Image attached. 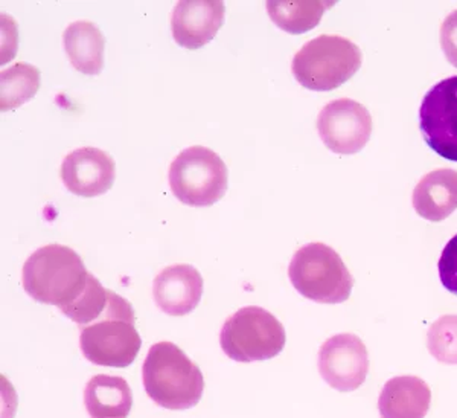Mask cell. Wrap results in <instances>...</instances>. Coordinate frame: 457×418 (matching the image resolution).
I'll return each mask as SVG.
<instances>
[{"label": "cell", "mask_w": 457, "mask_h": 418, "mask_svg": "<svg viewBox=\"0 0 457 418\" xmlns=\"http://www.w3.org/2000/svg\"><path fill=\"white\" fill-rule=\"evenodd\" d=\"M88 277L90 273L77 252L68 246L47 245L28 258L21 282L32 299L62 310L79 298Z\"/></svg>", "instance_id": "obj_1"}, {"label": "cell", "mask_w": 457, "mask_h": 418, "mask_svg": "<svg viewBox=\"0 0 457 418\" xmlns=\"http://www.w3.org/2000/svg\"><path fill=\"white\" fill-rule=\"evenodd\" d=\"M142 379L148 397L172 411L194 408L204 391L200 368L172 342H157L151 347Z\"/></svg>", "instance_id": "obj_2"}, {"label": "cell", "mask_w": 457, "mask_h": 418, "mask_svg": "<svg viewBox=\"0 0 457 418\" xmlns=\"http://www.w3.org/2000/svg\"><path fill=\"white\" fill-rule=\"evenodd\" d=\"M141 346L131 304L109 290L104 314L81 330L79 347L84 357L95 365L125 368L135 362Z\"/></svg>", "instance_id": "obj_3"}, {"label": "cell", "mask_w": 457, "mask_h": 418, "mask_svg": "<svg viewBox=\"0 0 457 418\" xmlns=\"http://www.w3.org/2000/svg\"><path fill=\"white\" fill-rule=\"evenodd\" d=\"M363 54L355 43L340 36L316 37L299 49L291 71L305 89L329 92L359 72Z\"/></svg>", "instance_id": "obj_4"}, {"label": "cell", "mask_w": 457, "mask_h": 418, "mask_svg": "<svg viewBox=\"0 0 457 418\" xmlns=\"http://www.w3.org/2000/svg\"><path fill=\"white\" fill-rule=\"evenodd\" d=\"M288 277L297 292L320 304L348 301L353 278L333 247L323 243L302 246L293 255Z\"/></svg>", "instance_id": "obj_5"}, {"label": "cell", "mask_w": 457, "mask_h": 418, "mask_svg": "<svg viewBox=\"0 0 457 418\" xmlns=\"http://www.w3.org/2000/svg\"><path fill=\"white\" fill-rule=\"evenodd\" d=\"M286 330L275 314L250 305L224 322L220 344L232 361H267L286 347Z\"/></svg>", "instance_id": "obj_6"}, {"label": "cell", "mask_w": 457, "mask_h": 418, "mask_svg": "<svg viewBox=\"0 0 457 418\" xmlns=\"http://www.w3.org/2000/svg\"><path fill=\"white\" fill-rule=\"evenodd\" d=\"M170 187L182 204L211 206L226 194L228 167L211 148L189 146L171 163Z\"/></svg>", "instance_id": "obj_7"}, {"label": "cell", "mask_w": 457, "mask_h": 418, "mask_svg": "<svg viewBox=\"0 0 457 418\" xmlns=\"http://www.w3.org/2000/svg\"><path fill=\"white\" fill-rule=\"evenodd\" d=\"M420 127L433 152L457 163V75L427 92L420 109Z\"/></svg>", "instance_id": "obj_8"}, {"label": "cell", "mask_w": 457, "mask_h": 418, "mask_svg": "<svg viewBox=\"0 0 457 418\" xmlns=\"http://www.w3.org/2000/svg\"><path fill=\"white\" fill-rule=\"evenodd\" d=\"M323 144L337 155L363 150L372 135V116L363 104L349 98L328 103L317 118Z\"/></svg>", "instance_id": "obj_9"}, {"label": "cell", "mask_w": 457, "mask_h": 418, "mask_svg": "<svg viewBox=\"0 0 457 418\" xmlns=\"http://www.w3.org/2000/svg\"><path fill=\"white\" fill-rule=\"evenodd\" d=\"M319 372L323 380L337 391L359 389L370 372V355L363 340L351 333L325 340L319 350Z\"/></svg>", "instance_id": "obj_10"}, {"label": "cell", "mask_w": 457, "mask_h": 418, "mask_svg": "<svg viewBox=\"0 0 457 418\" xmlns=\"http://www.w3.org/2000/svg\"><path fill=\"white\" fill-rule=\"evenodd\" d=\"M60 174L71 193L79 197H96L113 187L116 168L109 153L84 146L62 159Z\"/></svg>", "instance_id": "obj_11"}, {"label": "cell", "mask_w": 457, "mask_h": 418, "mask_svg": "<svg viewBox=\"0 0 457 418\" xmlns=\"http://www.w3.org/2000/svg\"><path fill=\"white\" fill-rule=\"evenodd\" d=\"M224 11V4L220 0L179 2L171 16L174 40L191 51L208 45L223 25Z\"/></svg>", "instance_id": "obj_12"}, {"label": "cell", "mask_w": 457, "mask_h": 418, "mask_svg": "<svg viewBox=\"0 0 457 418\" xmlns=\"http://www.w3.org/2000/svg\"><path fill=\"white\" fill-rule=\"evenodd\" d=\"M202 295V275L191 264H172L154 278L153 297L157 307L171 316L191 314Z\"/></svg>", "instance_id": "obj_13"}, {"label": "cell", "mask_w": 457, "mask_h": 418, "mask_svg": "<svg viewBox=\"0 0 457 418\" xmlns=\"http://www.w3.org/2000/svg\"><path fill=\"white\" fill-rule=\"evenodd\" d=\"M413 208L433 223L450 217L457 209V171L439 168L426 174L413 191Z\"/></svg>", "instance_id": "obj_14"}, {"label": "cell", "mask_w": 457, "mask_h": 418, "mask_svg": "<svg viewBox=\"0 0 457 418\" xmlns=\"http://www.w3.org/2000/svg\"><path fill=\"white\" fill-rule=\"evenodd\" d=\"M431 403V389L416 376L390 379L379 394L381 418H426Z\"/></svg>", "instance_id": "obj_15"}, {"label": "cell", "mask_w": 457, "mask_h": 418, "mask_svg": "<svg viewBox=\"0 0 457 418\" xmlns=\"http://www.w3.org/2000/svg\"><path fill=\"white\" fill-rule=\"evenodd\" d=\"M64 49L73 68L84 75H98L104 66L105 40L94 21L71 23L62 34Z\"/></svg>", "instance_id": "obj_16"}, {"label": "cell", "mask_w": 457, "mask_h": 418, "mask_svg": "<svg viewBox=\"0 0 457 418\" xmlns=\"http://www.w3.org/2000/svg\"><path fill=\"white\" fill-rule=\"evenodd\" d=\"M84 405L92 418H125L133 406V394L125 379L98 374L84 389Z\"/></svg>", "instance_id": "obj_17"}, {"label": "cell", "mask_w": 457, "mask_h": 418, "mask_svg": "<svg viewBox=\"0 0 457 418\" xmlns=\"http://www.w3.org/2000/svg\"><path fill=\"white\" fill-rule=\"evenodd\" d=\"M334 2L307 0V2H291V0H270L267 2V13L276 27L290 34H303L312 31L320 23L325 11L329 10Z\"/></svg>", "instance_id": "obj_18"}, {"label": "cell", "mask_w": 457, "mask_h": 418, "mask_svg": "<svg viewBox=\"0 0 457 418\" xmlns=\"http://www.w3.org/2000/svg\"><path fill=\"white\" fill-rule=\"evenodd\" d=\"M40 89V71L28 63L12 64L0 72V109H17Z\"/></svg>", "instance_id": "obj_19"}, {"label": "cell", "mask_w": 457, "mask_h": 418, "mask_svg": "<svg viewBox=\"0 0 457 418\" xmlns=\"http://www.w3.org/2000/svg\"><path fill=\"white\" fill-rule=\"evenodd\" d=\"M107 304H109V290L103 288L94 275H90L87 286L79 295V298L66 305L62 312L68 318L72 319L75 324L88 325L104 314Z\"/></svg>", "instance_id": "obj_20"}, {"label": "cell", "mask_w": 457, "mask_h": 418, "mask_svg": "<svg viewBox=\"0 0 457 418\" xmlns=\"http://www.w3.org/2000/svg\"><path fill=\"white\" fill-rule=\"evenodd\" d=\"M427 347L437 362L457 365V314H445L431 324Z\"/></svg>", "instance_id": "obj_21"}, {"label": "cell", "mask_w": 457, "mask_h": 418, "mask_svg": "<svg viewBox=\"0 0 457 418\" xmlns=\"http://www.w3.org/2000/svg\"><path fill=\"white\" fill-rule=\"evenodd\" d=\"M442 286L457 295V234L448 241L437 263Z\"/></svg>", "instance_id": "obj_22"}, {"label": "cell", "mask_w": 457, "mask_h": 418, "mask_svg": "<svg viewBox=\"0 0 457 418\" xmlns=\"http://www.w3.org/2000/svg\"><path fill=\"white\" fill-rule=\"evenodd\" d=\"M441 46L450 64L457 68V10L442 21Z\"/></svg>", "instance_id": "obj_23"}]
</instances>
